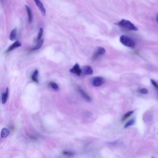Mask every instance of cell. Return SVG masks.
<instances>
[{
    "mask_svg": "<svg viewBox=\"0 0 158 158\" xmlns=\"http://www.w3.org/2000/svg\"><path fill=\"white\" fill-rule=\"evenodd\" d=\"M115 24L124 29L128 30L136 31L138 29L131 22L128 20L123 19Z\"/></svg>",
    "mask_w": 158,
    "mask_h": 158,
    "instance_id": "cell-1",
    "label": "cell"
},
{
    "mask_svg": "<svg viewBox=\"0 0 158 158\" xmlns=\"http://www.w3.org/2000/svg\"><path fill=\"white\" fill-rule=\"evenodd\" d=\"M120 42L125 46L131 48L135 47V44L132 39L128 36L122 35L120 39Z\"/></svg>",
    "mask_w": 158,
    "mask_h": 158,
    "instance_id": "cell-2",
    "label": "cell"
},
{
    "mask_svg": "<svg viewBox=\"0 0 158 158\" xmlns=\"http://www.w3.org/2000/svg\"><path fill=\"white\" fill-rule=\"evenodd\" d=\"M92 84L95 87H99L103 85L105 82L104 79L103 77H93L91 81Z\"/></svg>",
    "mask_w": 158,
    "mask_h": 158,
    "instance_id": "cell-3",
    "label": "cell"
},
{
    "mask_svg": "<svg viewBox=\"0 0 158 158\" xmlns=\"http://www.w3.org/2000/svg\"><path fill=\"white\" fill-rule=\"evenodd\" d=\"M106 50L102 47H99L96 48L93 55V58L96 59L101 55H103L106 52Z\"/></svg>",
    "mask_w": 158,
    "mask_h": 158,
    "instance_id": "cell-4",
    "label": "cell"
},
{
    "mask_svg": "<svg viewBox=\"0 0 158 158\" xmlns=\"http://www.w3.org/2000/svg\"><path fill=\"white\" fill-rule=\"evenodd\" d=\"M70 72L80 76L82 73V71L80 69V65L78 63H76L75 65L70 70Z\"/></svg>",
    "mask_w": 158,
    "mask_h": 158,
    "instance_id": "cell-5",
    "label": "cell"
},
{
    "mask_svg": "<svg viewBox=\"0 0 158 158\" xmlns=\"http://www.w3.org/2000/svg\"><path fill=\"white\" fill-rule=\"evenodd\" d=\"M82 73L85 75H91L93 73V70L91 67L88 65L84 66L82 69Z\"/></svg>",
    "mask_w": 158,
    "mask_h": 158,
    "instance_id": "cell-6",
    "label": "cell"
},
{
    "mask_svg": "<svg viewBox=\"0 0 158 158\" xmlns=\"http://www.w3.org/2000/svg\"><path fill=\"white\" fill-rule=\"evenodd\" d=\"M35 3L40 10L42 15L45 16L46 14V10L44 7L43 4L40 0H34Z\"/></svg>",
    "mask_w": 158,
    "mask_h": 158,
    "instance_id": "cell-7",
    "label": "cell"
},
{
    "mask_svg": "<svg viewBox=\"0 0 158 158\" xmlns=\"http://www.w3.org/2000/svg\"><path fill=\"white\" fill-rule=\"evenodd\" d=\"M79 93L81 94L82 97L88 102H90L91 101V98L89 96L86 92H85L83 89L79 88L78 89Z\"/></svg>",
    "mask_w": 158,
    "mask_h": 158,
    "instance_id": "cell-8",
    "label": "cell"
},
{
    "mask_svg": "<svg viewBox=\"0 0 158 158\" xmlns=\"http://www.w3.org/2000/svg\"><path fill=\"white\" fill-rule=\"evenodd\" d=\"M21 44L20 42L18 41H16L9 46V47L8 48L6 51V53L11 51L15 49V48L19 47L21 46Z\"/></svg>",
    "mask_w": 158,
    "mask_h": 158,
    "instance_id": "cell-9",
    "label": "cell"
},
{
    "mask_svg": "<svg viewBox=\"0 0 158 158\" xmlns=\"http://www.w3.org/2000/svg\"><path fill=\"white\" fill-rule=\"evenodd\" d=\"M9 90L8 88H7L5 93H3L2 96V102L3 104H4L6 103L8 99V95Z\"/></svg>",
    "mask_w": 158,
    "mask_h": 158,
    "instance_id": "cell-10",
    "label": "cell"
},
{
    "mask_svg": "<svg viewBox=\"0 0 158 158\" xmlns=\"http://www.w3.org/2000/svg\"><path fill=\"white\" fill-rule=\"evenodd\" d=\"M25 7L28 13V16L29 21L30 22H31L33 20V15H32L31 9L30 7L26 5Z\"/></svg>",
    "mask_w": 158,
    "mask_h": 158,
    "instance_id": "cell-11",
    "label": "cell"
},
{
    "mask_svg": "<svg viewBox=\"0 0 158 158\" xmlns=\"http://www.w3.org/2000/svg\"><path fill=\"white\" fill-rule=\"evenodd\" d=\"M10 131L6 128H3L1 131V136L3 138H6L8 137L10 134Z\"/></svg>",
    "mask_w": 158,
    "mask_h": 158,
    "instance_id": "cell-12",
    "label": "cell"
},
{
    "mask_svg": "<svg viewBox=\"0 0 158 158\" xmlns=\"http://www.w3.org/2000/svg\"><path fill=\"white\" fill-rule=\"evenodd\" d=\"M38 71L36 70L34 72L33 75L32 76V79L33 81L36 83H38Z\"/></svg>",
    "mask_w": 158,
    "mask_h": 158,
    "instance_id": "cell-13",
    "label": "cell"
},
{
    "mask_svg": "<svg viewBox=\"0 0 158 158\" xmlns=\"http://www.w3.org/2000/svg\"><path fill=\"white\" fill-rule=\"evenodd\" d=\"M17 30L15 29L13 30L10 33V39L11 41H14L15 40L17 37Z\"/></svg>",
    "mask_w": 158,
    "mask_h": 158,
    "instance_id": "cell-14",
    "label": "cell"
},
{
    "mask_svg": "<svg viewBox=\"0 0 158 158\" xmlns=\"http://www.w3.org/2000/svg\"><path fill=\"white\" fill-rule=\"evenodd\" d=\"M43 42L44 40L43 39H41V40L38 41V43L36 44V46L32 49V50L34 51L40 49L42 47V45H43Z\"/></svg>",
    "mask_w": 158,
    "mask_h": 158,
    "instance_id": "cell-15",
    "label": "cell"
},
{
    "mask_svg": "<svg viewBox=\"0 0 158 158\" xmlns=\"http://www.w3.org/2000/svg\"><path fill=\"white\" fill-rule=\"evenodd\" d=\"M50 86L55 91H57L59 90V87L57 84L53 82H50L49 83Z\"/></svg>",
    "mask_w": 158,
    "mask_h": 158,
    "instance_id": "cell-16",
    "label": "cell"
},
{
    "mask_svg": "<svg viewBox=\"0 0 158 158\" xmlns=\"http://www.w3.org/2000/svg\"><path fill=\"white\" fill-rule=\"evenodd\" d=\"M135 120L134 119H131L127 122L124 126V128H126L129 127L130 126L133 125L135 123Z\"/></svg>",
    "mask_w": 158,
    "mask_h": 158,
    "instance_id": "cell-17",
    "label": "cell"
},
{
    "mask_svg": "<svg viewBox=\"0 0 158 158\" xmlns=\"http://www.w3.org/2000/svg\"><path fill=\"white\" fill-rule=\"evenodd\" d=\"M134 112V111H130L127 112V113H126L124 115L123 117L122 118V121H125L126 120L127 118L132 115Z\"/></svg>",
    "mask_w": 158,
    "mask_h": 158,
    "instance_id": "cell-18",
    "label": "cell"
},
{
    "mask_svg": "<svg viewBox=\"0 0 158 158\" xmlns=\"http://www.w3.org/2000/svg\"><path fill=\"white\" fill-rule=\"evenodd\" d=\"M62 153L64 155L67 156H74V152L67 150L64 151L62 152Z\"/></svg>",
    "mask_w": 158,
    "mask_h": 158,
    "instance_id": "cell-19",
    "label": "cell"
},
{
    "mask_svg": "<svg viewBox=\"0 0 158 158\" xmlns=\"http://www.w3.org/2000/svg\"><path fill=\"white\" fill-rule=\"evenodd\" d=\"M43 28H41L40 29L38 34L37 37L36 38V41H38L41 40V38L42 37V35L43 34Z\"/></svg>",
    "mask_w": 158,
    "mask_h": 158,
    "instance_id": "cell-20",
    "label": "cell"
},
{
    "mask_svg": "<svg viewBox=\"0 0 158 158\" xmlns=\"http://www.w3.org/2000/svg\"><path fill=\"white\" fill-rule=\"evenodd\" d=\"M150 80L152 84L153 85V86H154L157 89L158 91V85L157 83L153 80Z\"/></svg>",
    "mask_w": 158,
    "mask_h": 158,
    "instance_id": "cell-21",
    "label": "cell"
},
{
    "mask_svg": "<svg viewBox=\"0 0 158 158\" xmlns=\"http://www.w3.org/2000/svg\"><path fill=\"white\" fill-rule=\"evenodd\" d=\"M140 92L143 94H146L148 93V90L146 89L143 88L140 90Z\"/></svg>",
    "mask_w": 158,
    "mask_h": 158,
    "instance_id": "cell-22",
    "label": "cell"
},
{
    "mask_svg": "<svg viewBox=\"0 0 158 158\" xmlns=\"http://www.w3.org/2000/svg\"><path fill=\"white\" fill-rule=\"evenodd\" d=\"M157 21L158 22V16H157Z\"/></svg>",
    "mask_w": 158,
    "mask_h": 158,
    "instance_id": "cell-23",
    "label": "cell"
}]
</instances>
